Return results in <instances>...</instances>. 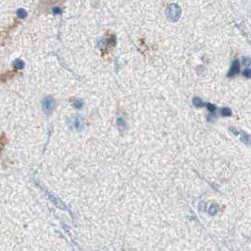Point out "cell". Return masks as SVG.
Masks as SVG:
<instances>
[{
    "label": "cell",
    "instance_id": "11",
    "mask_svg": "<svg viewBox=\"0 0 251 251\" xmlns=\"http://www.w3.org/2000/svg\"><path fill=\"white\" fill-rule=\"evenodd\" d=\"M218 212V207L216 205H212V207L210 208V210H209V212L210 213V214H215Z\"/></svg>",
    "mask_w": 251,
    "mask_h": 251
},
{
    "label": "cell",
    "instance_id": "8",
    "mask_svg": "<svg viewBox=\"0 0 251 251\" xmlns=\"http://www.w3.org/2000/svg\"><path fill=\"white\" fill-rule=\"evenodd\" d=\"M221 114L223 116H225V117H228V116L231 115V111L228 108H224L221 111Z\"/></svg>",
    "mask_w": 251,
    "mask_h": 251
},
{
    "label": "cell",
    "instance_id": "6",
    "mask_svg": "<svg viewBox=\"0 0 251 251\" xmlns=\"http://www.w3.org/2000/svg\"><path fill=\"white\" fill-rule=\"evenodd\" d=\"M7 143V139L5 137V134H2V136L0 137V155H1V152H2V149L4 145H6Z\"/></svg>",
    "mask_w": 251,
    "mask_h": 251
},
{
    "label": "cell",
    "instance_id": "7",
    "mask_svg": "<svg viewBox=\"0 0 251 251\" xmlns=\"http://www.w3.org/2000/svg\"><path fill=\"white\" fill-rule=\"evenodd\" d=\"M48 195H49V197H50V200H51V201H53V202L55 203L57 206H59L60 208H62L61 206H64V205H62L61 201H60L59 199H58V198H56V197L54 196V195H50V194H48Z\"/></svg>",
    "mask_w": 251,
    "mask_h": 251
},
{
    "label": "cell",
    "instance_id": "3",
    "mask_svg": "<svg viewBox=\"0 0 251 251\" xmlns=\"http://www.w3.org/2000/svg\"><path fill=\"white\" fill-rule=\"evenodd\" d=\"M239 69H240V65H239V62L238 61H235L234 62H233V64L231 66V68L230 70V73H228V77H232V76H234L235 74H237L239 72Z\"/></svg>",
    "mask_w": 251,
    "mask_h": 251
},
{
    "label": "cell",
    "instance_id": "15",
    "mask_svg": "<svg viewBox=\"0 0 251 251\" xmlns=\"http://www.w3.org/2000/svg\"><path fill=\"white\" fill-rule=\"evenodd\" d=\"M53 12L55 13V14H58V13H61V10L59 8H54L53 9Z\"/></svg>",
    "mask_w": 251,
    "mask_h": 251
},
{
    "label": "cell",
    "instance_id": "5",
    "mask_svg": "<svg viewBox=\"0 0 251 251\" xmlns=\"http://www.w3.org/2000/svg\"><path fill=\"white\" fill-rule=\"evenodd\" d=\"M16 15L19 18H26V15H28V12H26L24 9H18L16 11Z\"/></svg>",
    "mask_w": 251,
    "mask_h": 251
},
{
    "label": "cell",
    "instance_id": "12",
    "mask_svg": "<svg viewBox=\"0 0 251 251\" xmlns=\"http://www.w3.org/2000/svg\"><path fill=\"white\" fill-rule=\"evenodd\" d=\"M74 106H75L76 109H81V108L83 107V102L81 100H77V101H75Z\"/></svg>",
    "mask_w": 251,
    "mask_h": 251
},
{
    "label": "cell",
    "instance_id": "2",
    "mask_svg": "<svg viewBox=\"0 0 251 251\" xmlns=\"http://www.w3.org/2000/svg\"><path fill=\"white\" fill-rule=\"evenodd\" d=\"M68 125H69V128L71 129L76 131H79L81 130L82 128H83V122L81 118L78 117V116H74V117H71L68 120Z\"/></svg>",
    "mask_w": 251,
    "mask_h": 251
},
{
    "label": "cell",
    "instance_id": "10",
    "mask_svg": "<svg viewBox=\"0 0 251 251\" xmlns=\"http://www.w3.org/2000/svg\"><path fill=\"white\" fill-rule=\"evenodd\" d=\"M193 104H194L195 107H201L202 106V101H201L200 98L195 97V98H194V100H193Z\"/></svg>",
    "mask_w": 251,
    "mask_h": 251
},
{
    "label": "cell",
    "instance_id": "4",
    "mask_svg": "<svg viewBox=\"0 0 251 251\" xmlns=\"http://www.w3.org/2000/svg\"><path fill=\"white\" fill-rule=\"evenodd\" d=\"M13 66H14V68H16L17 70H22V69H24V67H25V62L24 61H22L20 59H16L13 61Z\"/></svg>",
    "mask_w": 251,
    "mask_h": 251
},
{
    "label": "cell",
    "instance_id": "14",
    "mask_svg": "<svg viewBox=\"0 0 251 251\" xmlns=\"http://www.w3.org/2000/svg\"><path fill=\"white\" fill-rule=\"evenodd\" d=\"M244 76L246 78H250V70L249 69H246L245 72H244Z\"/></svg>",
    "mask_w": 251,
    "mask_h": 251
},
{
    "label": "cell",
    "instance_id": "13",
    "mask_svg": "<svg viewBox=\"0 0 251 251\" xmlns=\"http://www.w3.org/2000/svg\"><path fill=\"white\" fill-rule=\"evenodd\" d=\"M206 106H207L208 110H209L210 111H214L215 110H216V108H215V106H214V105H212V104H210V103H208V104H206Z\"/></svg>",
    "mask_w": 251,
    "mask_h": 251
},
{
    "label": "cell",
    "instance_id": "1",
    "mask_svg": "<svg viewBox=\"0 0 251 251\" xmlns=\"http://www.w3.org/2000/svg\"><path fill=\"white\" fill-rule=\"evenodd\" d=\"M55 108V100L52 96H46L43 101V111L46 114H50Z\"/></svg>",
    "mask_w": 251,
    "mask_h": 251
},
{
    "label": "cell",
    "instance_id": "9",
    "mask_svg": "<svg viewBox=\"0 0 251 251\" xmlns=\"http://www.w3.org/2000/svg\"><path fill=\"white\" fill-rule=\"evenodd\" d=\"M117 126H118L120 130H124L125 129V120L122 118H119L117 120Z\"/></svg>",
    "mask_w": 251,
    "mask_h": 251
}]
</instances>
